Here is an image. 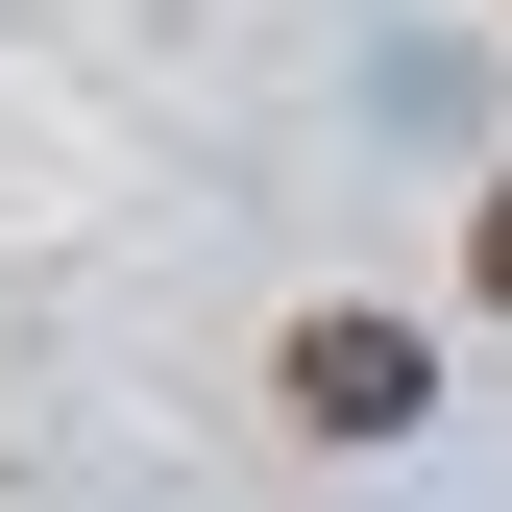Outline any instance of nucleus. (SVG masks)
<instances>
[{
	"mask_svg": "<svg viewBox=\"0 0 512 512\" xmlns=\"http://www.w3.org/2000/svg\"><path fill=\"white\" fill-rule=\"evenodd\" d=\"M269 391H293V439H415L439 415V342H415V317H293Z\"/></svg>",
	"mask_w": 512,
	"mask_h": 512,
	"instance_id": "f257e3e1",
	"label": "nucleus"
},
{
	"mask_svg": "<svg viewBox=\"0 0 512 512\" xmlns=\"http://www.w3.org/2000/svg\"><path fill=\"white\" fill-rule=\"evenodd\" d=\"M464 269H488V317H512V196H488V244H464Z\"/></svg>",
	"mask_w": 512,
	"mask_h": 512,
	"instance_id": "f03ea898",
	"label": "nucleus"
}]
</instances>
